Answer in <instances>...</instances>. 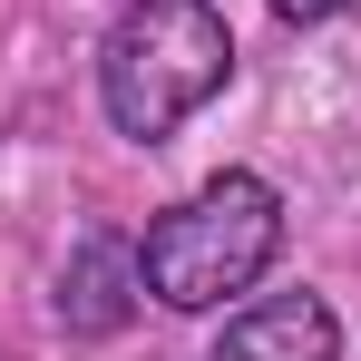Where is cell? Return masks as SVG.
Here are the masks:
<instances>
[{
	"mask_svg": "<svg viewBox=\"0 0 361 361\" xmlns=\"http://www.w3.org/2000/svg\"><path fill=\"white\" fill-rule=\"evenodd\" d=\"M352 0H274V20H293V30H312V20H342Z\"/></svg>",
	"mask_w": 361,
	"mask_h": 361,
	"instance_id": "cell-5",
	"label": "cell"
},
{
	"mask_svg": "<svg viewBox=\"0 0 361 361\" xmlns=\"http://www.w3.org/2000/svg\"><path fill=\"white\" fill-rule=\"evenodd\" d=\"M235 78V30L215 0H127L98 39V98H108V127L157 147L176 137L215 88Z\"/></svg>",
	"mask_w": 361,
	"mask_h": 361,
	"instance_id": "cell-1",
	"label": "cell"
},
{
	"mask_svg": "<svg viewBox=\"0 0 361 361\" xmlns=\"http://www.w3.org/2000/svg\"><path fill=\"white\" fill-rule=\"evenodd\" d=\"M205 361H342V322L322 293H264L225 322V342Z\"/></svg>",
	"mask_w": 361,
	"mask_h": 361,
	"instance_id": "cell-3",
	"label": "cell"
},
{
	"mask_svg": "<svg viewBox=\"0 0 361 361\" xmlns=\"http://www.w3.org/2000/svg\"><path fill=\"white\" fill-rule=\"evenodd\" d=\"M283 254V195L264 176H205L185 205H166L147 244H137V274H147V293L166 302V312H215V302H235L264 283V264Z\"/></svg>",
	"mask_w": 361,
	"mask_h": 361,
	"instance_id": "cell-2",
	"label": "cell"
},
{
	"mask_svg": "<svg viewBox=\"0 0 361 361\" xmlns=\"http://www.w3.org/2000/svg\"><path fill=\"white\" fill-rule=\"evenodd\" d=\"M137 293H147L137 244L88 235L78 254H68V274H59V322H68V332H118L127 312H137Z\"/></svg>",
	"mask_w": 361,
	"mask_h": 361,
	"instance_id": "cell-4",
	"label": "cell"
}]
</instances>
